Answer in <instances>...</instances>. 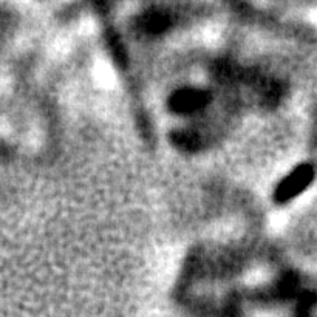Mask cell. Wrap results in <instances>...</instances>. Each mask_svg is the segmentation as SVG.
I'll use <instances>...</instances> for the list:
<instances>
[{
  "mask_svg": "<svg viewBox=\"0 0 317 317\" xmlns=\"http://www.w3.org/2000/svg\"><path fill=\"white\" fill-rule=\"evenodd\" d=\"M314 178V169L311 165H302V167L296 169L283 183L280 184L277 190V198L285 201L296 197L297 193L304 190Z\"/></svg>",
  "mask_w": 317,
  "mask_h": 317,
  "instance_id": "cell-1",
  "label": "cell"
}]
</instances>
